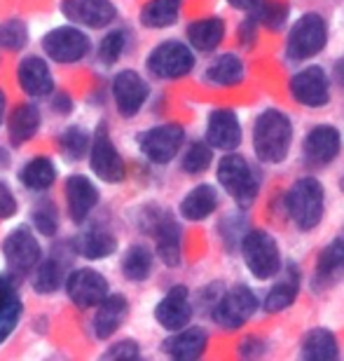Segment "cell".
<instances>
[{
    "instance_id": "cell-22",
    "label": "cell",
    "mask_w": 344,
    "mask_h": 361,
    "mask_svg": "<svg viewBox=\"0 0 344 361\" xmlns=\"http://www.w3.org/2000/svg\"><path fill=\"white\" fill-rule=\"evenodd\" d=\"M94 310L96 312L91 317V334H94L96 341H108L122 326V322L127 319L129 300L122 293H108Z\"/></svg>"
},
{
    "instance_id": "cell-30",
    "label": "cell",
    "mask_w": 344,
    "mask_h": 361,
    "mask_svg": "<svg viewBox=\"0 0 344 361\" xmlns=\"http://www.w3.org/2000/svg\"><path fill=\"white\" fill-rule=\"evenodd\" d=\"M243 61L239 59L236 54L227 52V54H220L216 56L209 66L204 71V80L213 85V87H234L243 80Z\"/></svg>"
},
{
    "instance_id": "cell-10",
    "label": "cell",
    "mask_w": 344,
    "mask_h": 361,
    "mask_svg": "<svg viewBox=\"0 0 344 361\" xmlns=\"http://www.w3.org/2000/svg\"><path fill=\"white\" fill-rule=\"evenodd\" d=\"M3 256L12 274L26 277L35 270L42 258V247L38 237L28 226H17L3 240Z\"/></svg>"
},
{
    "instance_id": "cell-50",
    "label": "cell",
    "mask_w": 344,
    "mask_h": 361,
    "mask_svg": "<svg viewBox=\"0 0 344 361\" xmlns=\"http://www.w3.org/2000/svg\"><path fill=\"white\" fill-rule=\"evenodd\" d=\"M5 115H7V94L3 87H0V125H3Z\"/></svg>"
},
{
    "instance_id": "cell-13",
    "label": "cell",
    "mask_w": 344,
    "mask_h": 361,
    "mask_svg": "<svg viewBox=\"0 0 344 361\" xmlns=\"http://www.w3.org/2000/svg\"><path fill=\"white\" fill-rule=\"evenodd\" d=\"M63 288H66L68 300L80 310L96 307L98 302L110 293L108 279L98 270H91V268H80V270L68 272L66 279H63Z\"/></svg>"
},
{
    "instance_id": "cell-34",
    "label": "cell",
    "mask_w": 344,
    "mask_h": 361,
    "mask_svg": "<svg viewBox=\"0 0 344 361\" xmlns=\"http://www.w3.org/2000/svg\"><path fill=\"white\" fill-rule=\"evenodd\" d=\"M63 279H66V265L61 258H40L33 270V291L40 295L56 293L63 286Z\"/></svg>"
},
{
    "instance_id": "cell-9",
    "label": "cell",
    "mask_w": 344,
    "mask_h": 361,
    "mask_svg": "<svg viewBox=\"0 0 344 361\" xmlns=\"http://www.w3.org/2000/svg\"><path fill=\"white\" fill-rule=\"evenodd\" d=\"M87 157H89V169L103 183H122L127 178V164L122 160L117 146L110 139L108 122H98L96 132L91 136Z\"/></svg>"
},
{
    "instance_id": "cell-8",
    "label": "cell",
    "mask_w": 344,
    "mask_h": 361,
    "mask_svg": "<svg viewBox=\"0 0 344 361\" xmlns=\"http://www.w3.org/2000/svg\"><path fill=\"white\" fill-rule=\"evenodd\" d=\"M89 49H91L89 35L75 24L56 26L42 38V52H45V56L52 59L54 63H61V66L80 63L89 54Z\"/></svg>"
},
{
    "instance_id": "cell-7",
    "label": "cell",
    "mask_w": 344,
    "mask_h": 361,
    "mask_svg": "<svg viewBox=\"0 0 344 361\" xmlns=\"http://www.w3.org/2000/svg\"><path fill=\"white\" fill-rule=\"evenodd\" d=\"M257 307H260L257 295L246 284H234L218 295V300L211 307V317L220 329L236 331L255 314Z\"/></svg>"
},
{
    "instance_id": "cell-37",
    "label": "cell",
    "mask_w": 344,
    "mask_h": 361,
    "mask_svg": "<svg viewBox=\"0 0 344 361\" xmlns=\"http://www.w3.org/2000/svg\"><path fill=\"white\" fill-rule=\"evenodd\" d=\"M33 230L42 237H54L59 233V209L52 200H40L31 212Z\"/></svg>"
},
{
    "instance_id": "cell-19",
    "label": "cell",
    "mask_w": 344,
    "mask_h": 361,
    "mask_svg": "<svg viewBox=\"0 0 344 361\" xmlns=\"http://www.w3.org/2000/svg\"><path fill=\"white\" fill-rule=\"evenodd\" d=\"M155 322L167 331H178L188 326L192 322V302H190V291L188 286L176 284L171 286L167 293L162 295V300L155 307Z\"/></svg>"
},
{
    "instance_id": "cell-23",
    "label": "cell",
    "mask_w": 344,
    "mask_h": 361,
    "mask_svg": "<svg viewBox=\"0 0 344 361\" xmlns=\"http://www.w3.org/2000/svg\"><path fill=\"white\" fill-rule=\"evenodd\" d=\"M206 348H209V334L202 326H183L174 331V336H169L162 343L164 355L178 361H192L204 357Z\"/></svg>"
},
{
    "instance_id": "cell-11",
    "label": "cell",
    "mask_w": 344,
    "mask_h": 361,
    "mask_svg": "<svg viewBox=\"0 0 344 361\" xmlns=\"http://www.w3.org/2000/svg\"><path fill=\"white\" fill-rule=\"evenodd\" d=\"M185 143V129L178 122H164V125L150 127L141 134L139 148L143 157L153 164H169L181 153Z\"/></svg>"
},
{
    "instance_id": "cell-52",
    "label": "cell",
    "mask_w": 344,
    "mask_h": 361,
    "mask_svg": "<svg viewBox=\"0 0 344 361\" xmlns=\"http://www.w3.org/2000/svg\"><path fill=\"white\" fill-rule=\"evenodd\" d=\"M340 190L344 192V174H342V178H340Z\"/></svg>"
},
{
    "instance_id": "cell-24",
    "label": "cell",
    "mask_w": 344,
    "mask_h": 361,
    "mask_svg": "<svg viewBox=\"0 0 344 361\" xmlns=\"http://www.w3.org/2000/svg\"><path fill=\"white\" fill-rule=\"evenodd\" d=\"M344 277V240H333L319 254L317 272H314V288L324 291Z\"/></svg>"
},
{
    "instance_id": "cell-18",
    "label": "cell",
    "mask_w": 344,
    "mask_h": 361,
    "mask_svg": "<svg viewBox=\"0 0 344 361\" xmlns=\"http://www.w3.org/2000/svg\"><path fill=\"white\" fill-rule=\"evenodd\" d=\"M17 85L33 99H45L54 94V73L40 54H28L17 63Z\"/></svg>"
},
{
    "instance_id": "cell-49",
    "label": "cell",
    "mask_w": 344,
    "mask_h": 361,
    "mask_svg": "<svg viewBox=\"0 0 344 361\" xmlns=\"http://www.w3.org/2000/svg\"><path fill=\"white\" fill-rule=\"evenodd\" d=\"M12 164V155L5 148H0V171H5Z\"/></svg>"
},
{
    "instance_id": "cell-35",
    "label": "cell",
    "mask_w": 344,
    "mask_h": 361,
    "mask_svg": "<svg viewBox=\"0 0 344 361\" xmlns=\"http://www.w3.org/2000/svg\"><path fill=\"white\" fill-rule=\"evenodd\" d=\"M153 251L148 247H143V244H132V247L127 249V254L122 256V274L129 279V281H146L150 274H153Z\"/></svg>"
},
{
    "instance_id": "cell-45",
    "label": "cell",
    "mask_w": 344,
    "mask_h": 361,
    "mask_svg": "<svg viewBox=\"0 0 344 361\" xmlns=\"http://www.w3.org/2000/svg\"><path fill=\"white\" fill-rule=\"evenodd\" d=\"M239 355L243 359H255L265 355V345L260 338H243V343L239 345Z\"/></svg>"
},
{
    "instance_id": "cell-12",
    "label": "cell",
    "mask_w": 344,
    "mask_h": 361,
    "mask_svg": "<svg viewBox=\"0 0 344 361\" xmlns=\"http://www.w3.org/2000/svg\"><path fill=\"white\" fill-rule=\"evenodd\" d=\"M110 94H113L115 108H117V113L122 118H134V115H139L141 108L146 106V101L150 97V85L139 71L125 68V71H120V73H115Z\"/></svg>"
},
{
    "instance_id": "cell-4",
    "label": "cell",
    "mask_w": 344,
    "mask_h": 361,
    "mask_svg": "<svg viewBox=\"0 0 344 361\" xmlns=\"http://www.w3.org/2000/svg\"><path fill=\"white\" fill-rule=\"evenodd\" d=\"M243 263L255 279H272L281 272V251L276 240L265 230H248L239 242Z\"/></svg>"
},
{
    "instance_id": "cell-14",
    "label": "cell",
    "mask_w": 344,
    "mask_h": 361,
    "mask_svg": "<svg viewBox=\"0 0 344 361\" xmlns=\"http://www.w3.org/2000/svg\"><path fill=\"white\" fill-rule=\"evenodd\" d=\"M342 150V134L333 125H317L302 141V162L310 169H324L338 160Z\"/></svg>"
},
{
    "instance_id": "cell-43",
    "label": "cell",
    "mask_w": 344,
    "mask_h": 361,
    "mask_svg": "<svg viewBox=\"0 0 344 361\" xmlns=\"http://www.w3.org/2000/svg\"><path fill=\"white\" fill-rule=\"evenodd\" d=\"M139 357H141V348H139V343L132 341V338L117 341V343L110 345V348L103 352V359H120V361H127V359H139Z\"/></svg>"
},
{
    "instance_id": "cell-25",
    "label": "cell",
    "mask_w": 344,
    "mask_h": 361,
    "mask_svg": "<svg viewBox=\"0 0 344 361\" xmlns=\"http://www.w3.org/2000/svg\"><path fill=\"white\" fill-rule=\"evenodd\" d=\"M298 291H300V270L295 268V263H288V268L281 274V279H279L267 291V295H265L262 310L269 314L284 312V310H288L293 302H295Z\"/></svg>"
},
{
    "instance_id": "cell-28",
    "label": "cell",
    "mask_w": 344,
    "mask_h": 361,
    "mask_svg": "<svg viewBox=\"0 0 344 361\" xmlns=\"http://www.w3.org/2000/svg\"><path fill=\"white\" fill-rule=\"evenodd\" d=\"M181 216L190 223L206 221L218 209V192L216 188L209 183L195 185L192 190L181 200Z\"/></svg>"
},
{
    "instance_id": "cell-42",
    "label": "cell",
    "mask_w": 344,
    "mask_h": 361,
    "mask_svg": "<svg viewBox=\"0 0 344 361\" xmlns=\"http://www.w3.org/2000/svg\"><path fill=\"white\" fill-rule=\"evenodd\" d=\"M255 21L262 26L272 28V31H276V28H281L286 24V19H288V5L284 3V0H265V3H257L255 7Z\"/></svg>"
},
{
    "instance_id": "cell-6",
    "label": "cell",
    "mask_w": 344,
    "mask_h": 361,
    "mask_svg": "<svg viewBox=\"0 0 344 361\" xmlns=\"http://www.w3.org/2000/svg\"><path fill=\"white\" fill-rule=\"evenodd\" d=\"M326 40H328L326 19L319 12H307L291 28L288 40H286V59L295 63L312 59V56H317L326 47Z\"/></svg>"
},
{
    "instance_id": "cell-46",
    "label": "cell",
    "mask_w": 344,
    "mask_h": 361,
    "mask_svg": "<svg viewBox=\"0 0 344 361\" xmlns=\"http://www.w3.org/2000/svg\"><path fill=\"white\" fill-rule=\"evenodd\" d=\"M52 111H54V113H59V115H68L70 111H73V99H70L66 92L54 94V99H52Z\"/></svg>"
},
{
    "instance_id": "cell-33",
    "label": "cell",
    "mask_w": 344,
    "mask_h": 361,
    "mask_svg": "<svg viewBox=\"0 0 344 361\" xmlns=\"http://www.w3.org/2000/svg\"><path fill=\"white\" fill-rule=\"evenodd\" d=\"M183 0H148L141 10V24L153 31L174 26L181 17Z\"/></svg>"
},
{
    "instance_id": "cell-5",
    "label": "cell",
    "mask_w": 344,
    "mask_h": 361,
    "mask_svg": "<svg viewBox=\"0 0 344 361\" xmlns=\"http://www.w3.org/2000/svg\"><path fill=\"white\" fill-rule=\"evenodd\" d=\"M148 73L157 80H181L195 68V49L181 40H164L146 59Z\"/></svg>"
},
{
    "instance_id": "cell-48",
    "label": "cell",
    "mask_w": 344,
    "mask_h": 361,
    "mask_svg": "<svg viewBox=\"0 0 344 361\" xmlns=\"http://www.w3.org/2000/svg\"><path fill=\"white\" fill-rule=\"evenodd\" d=\"M260 3V0H227L229 7H234V10H241V12H248L253 10V7Z\"/></svg>"
},
{
    "instance_id": "cell-41",
    "label": "cell",
    "mask_w": 344,
    "mask_h": 361,
    "mask_svg": "<svg viewBox=\"0 0 344 361\" xmlns=\"http://www.w3.org/2000/svg\"><path fill=\"white\" fill-rule=\"evenodd\" d=\"M127 49V31L125 28H110L98 42V61L103 66H113L115 61H120V56Z\"/></svg>"
},
{
    "instance_id": "cell-44",
    "label": "cell",
    "mask_w": 344,
    "mask_h": 361,
    "mask_svg": "<svg viewBox=\"0 0 344 361\" xmlns=\"http://www.w3.org/2000/svg\"><path fill=\"white\" fill-rule=\"evenodd\" d=\"M17 209L19 204H17V197H14L12 188L0 180V221L12 219V216L17 214Z\"/></svg>"
},
{
    "instance_id": "cell-36",
    "label": "cell",
    "mask_w": 344,
    "mask_h": 361,
    "mask_svg": "<svg viewBox=\"0 0 344 361\" xmlns=\"http://www.w3.org/2000/svg\"><path fill=\"white\" fill-rule=\"evenodd\" d=\"M59 146L68 160H82V157H87V153H89L91 136L84 127L73 125L59 136Z\"/></svg>"
},
{
    "instance_id": "cell-2",
    "label": "cell",
    "mask_w": 344,
    "mask_h": 361,
    "mask_svg": "<svg viewBox=\"0 0 344 361\" xmlns=\"http://www.w3.org/2000/svg\"><path fill=\"white\" fill-rule=\"evenodd\" d=\"M324 207H326L324 185L314 176L298 178L284 197L286 214H288V219L302 233H312L319 226L321 219H324Z\"/></svg>"
},
{
    "instance_id": "cell-40",
    "label": "cell",
    "mask_w": 344,
    "mask_h": 361,
    "mask_svg": "<svg viewBox=\"0 0 344 361\" xmlns=\"http://www.w3.org/2000/svg\"><path fill=\"white\" fill-rule=\"evenodd\" d=\"M211 162H213V150H211L209 143L195 141V143H190L188 150H185L181 167H183L185 174L197 176V174H204V171L211 167Z\"/></svg>"
},
{
    "instance_id": "cell-27",
    "label": "cell",
    "mask_w": 344,
    "mask_h": 361,
    "mask_svg": "<svg viewBox=\"0 0 344 361\" xmlns=\"http://www.w3.org/2000/svg\"><path fill=\"white\" fill-rule=\"evenodd\" d=\"M185 35H188V45L192 49H197V52H213L225 40V21L220 17L195 19L188 26Z\"/></svg>"
},
{
    "instance_id": "cell-31",
    "label": "cell",
    "mask_w": 344,
    "mask_h": 361,
    "mask_svg": "<svg viewBox=\"0 0 344 361\" xmlns=\"http://www.w3.org/2000/svg\"><path fill=\"white\" fill-rule=\"evenodd\" d=\"M300 357L310 361H333L340 357V345L333 331L328 329H312L302 338L300 345Z\"/></svg>"
},
{
    "instance_id": "cell-1",
    "label": "cell",
    "mask_w": 344,
    "mask_h": 361,
    "mask_svg": "<svg viewBox=\"0 0 344 361\" xmlns=\"http://www.w3.org/2000/svg\"><path fill=\"white\" fill-rule=\"evenodd\" d=\"M293 143V122L281 111H265L253 125V150L265 164H279L288 157Z\"/></svg>"
},
{
    "instance_id": "cell-16",
    "label": "cell",
    "mask_w": 344,
    "mask_h": 361,
    "mask_svg": "<svg viewBox=\"0 0 344 361\" xmlns=\"http://www.w3.org/2000/svg\"><path fill=\"white\" fill-rule=\"evenodd\" d=\"M288 90L300 106L321 108L331 101V78L321 66H307L291 75Z\"/></svg>"
},
{
    "instance_id": "cell-21",
    "label": "cell",
    "mask_w": 344,
    "mask_h": 361,
    "mask_svg": "<svg viewBox=\"0 0 344 361\" xmlns=\"http://www.w3.org/2000/svg\"><path fill=\"white\" fill-rule=\"evenodd\" d=\"M206 143L218 150H236L241 146V122L229 108H216L206 120Z\"/></svg>"
},
{
    "instance_id": "cell-17",
    "label": "cell",
    "mask_w": 344,
    "mask_h": 361,
    "mask_svg": "<svg viewBox=\"0 0 344 361\" xmlns=\"http://www.w3.org/2000/svg\"><path fill=\"white\" fill-rule=\"evenodd\" d=\"M61 14L75 26L106 28L117 19V7L110 0H61Z\"/></svg>"
},
{
    "instance_id": "cell-47",
    "label": "cell",
    "mask_w": 344,
    "mask_h": 361,
    "mask_svg": "<svg viewBox=\"0 0 344 361\" xmlns=\"http://www.w3.org/2000/svg\"><path fill=\"white\" fill-rule=\"evenodd\" d=\"M255 28H257V21H255V17H248V19L241 24V28H239V35H241L243 45H253V42H255Z\"/></svg>"
},
{
    "instance_id": "cell-20",
    "label": "cell",
    "mask_w": 344,
    "mask_h": 361,
    "mask_svg": "<svg viewBox=\"0 0 344 361\" xmlns=\"http://www.w3.org/2000/svg\"><path fill=\"white\" fill-rule=\"evenodd\" d=\"M63 195H66V207L73 223H84L101 202L96 183L84 174H70L63 185Z\"/></svg>"
},
{
    "instance_id": "cell-26",
    "label": "cell",
    "mask_w": 344,
    "mask_h": 361,
    "mask_svg": "<svg viewBox=\"0 0 344 361\" xmlns=\"http://www.w3.org/2000/svg\"><path fill=\"white\" fill-rule=\"evenodd\" d=\"M42 125L40 108L33 104H19L7 118V134L14 146H24L31 139H35L38 129Z\"/></svg>"
},
{
    "instance_id": "cell-29",
    "label": "cell",
    "mask_w": 344,
    "mask_h": 361,
    "mask_svg": "<svg viewBox=\"0 0 344 361\" xmlns=\"http://www.w3.org/2000/svg\"><path fill=\"white\" fill-rule=\"evenodd\" d=\"M117 251V237L108 228H91L75 240V254L87 261H103Z\"/></svg>"
},
{
    "instance_id": "cell-51",
    "label": "cell",
    "mask_w": 344,
    "mask_h": 361,
    "mask_svg": "<svg viewBox=\"0 0 344 361\" xmlns=\"http://www.w3.org/2000/svg\"><path fill=\"white\" fill-rule=\"evenodd\" d=\"M335 80H338L342 87H344V56H342L338 63H335Z\"/></svg>"
},
{
    "instance_id": "cell-15",
    "label": "cell",
    "mask_w": 344,
    "mask_h": 361,
    "mask_svg": "<svg viewBox=\"0 0 344 361\" xmlns=\"http://www.w3.org/2000/svg\"><path fill=\"white\" fill-rule=\"evenodd\" d=\"M148 230L155 237L160 261L167 268H178L183 258V230L178 226V221L169 212H155Z\"/></svg>"
},
{
    "instance_id": "cell-38",
    "label": "cell",
    "mask_w": 344,
    "mask_h": 361,
    "mask_svg": "<svg viewBox=\"0 0 344 361\" xmlns=\"http://www.w3.org/2000/svg\"><path fill=\"white\" fill-rule=\"evenodd\" d=\"M21 312H24V305H21V298H19L17 288H14V291H10L0 300V345H3L7 338L12 336V331L17 329Z\"/></svg>"
},
{
    "instance_id": "cell-3",
    "label": "cell",
    "mask_w": 344,
    "mask_h": 361,
    "mask_svg": "<svg viewBox=\"0 0 344 361\" xmlns=\"http://www.w3.org/2000/svg\"><path fill=\"white\" fill-rule=\"evenodd\" d=\"M218 183L241 209H248L260 192V176L250 167V162L239 153H229L218 162Z\"/></svg>"
},
{
    "instance_id": "cell-39",
    "label": "cell",
    "mask_w": 344,
    "mask_h": 361,
    "mask_svg": "<svg viewBox=\"0 0 344 361\" xmlns=\"http://www.w3.org/2000/svg\"><path fill=\"white\" fill-rule=\"evenodd\" d=\"M28 40H31V33L24 19H7L0 24V47L5 52H21Z\"/></svg>"
},
{
    "instance_id": "cell-32",
    "label": "cell",
    "mask_w": 344,
    "mask_h": 361,
    "mask_svg": "<svg viewBox=\"0 0 344 361\" xmlns=\"http://www.w3.org/2000/svg\"><path fill=\"white\" fill-rule=\"evenodd\" d=\"M19 180H21V185L28 188V190H33V192L47 190V188H52L54 180H56V167H54V162L49 160L47 155H35V157H31V160H28L24 167H21Z\"/></svg>"
}]
</instances>
